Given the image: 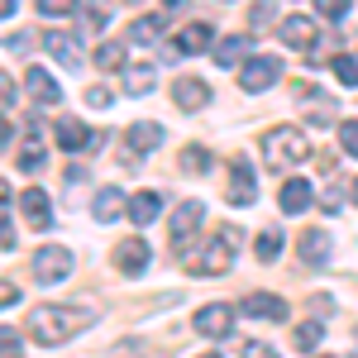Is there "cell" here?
Segmentation results:
<instances>
[{"label":"cell","mask_w":358,"mask_h":358,"mask_svg":"<svg viewBox=\"0 0 358 358\" xmlns=\"http://www.w3.org/2000/svg\"><path fill=\"white\" fill-rule=\"evenodd\" d=\"M10 96H15V91H10V77H0V101H5V106H10Z\"/></svg>","instance_id":"ab89813d"},{"label":"cell","mask_w":358,"mask_h":358,"mask_svg":"<svg viewBox=\"0 0 358 358\" xmlns=\"http://www.w3.org/2000/svg\"><path fill=\"white\" fill-rule=\"evenodd\" d=\"M96 67H106V72L124 67V48H120V43H101V48H96Z\"/></svg>","instance_id":"f1b7e54d"},{"label":"cell","mask_w":358,"mask_h":358,"mask_svg":"<svg viewBox=\"0 0 358 358\" xmlns=\"http://www.w3.org/2000/svg\"><path fill=\"white\" fill-rule=\"evenodd\" d=\"M20 206H24V220L34 224V229H48V224H53V206H48L43 187H29V192L20 196Z\"/></svg>","instance_id":"4fadbf2b"},{"label":"cell","mask_w":358,"mask_h":358,"mask_svg":"<svg viewBox=\"0 0 358 358\" xmlns=\"http://www.w3.org/2000/svg\"><path fill=\"white\" fill-rule=\"evenodd\" d=\"M306 153H310V138H306L301 124H277V129L263 134L268 167H296V163H306Z\"/></svg>","instance_id":"3957f363"},{"label":"cell","mask_w":358,"mask_h":358,"mask_svg":"<svg viewBox=\"0 0 358 358\" xmlns=\"http://www.w3.org/2000/svg\"><path fill=\"white\" fill-rule=\"evenodd\" d=\"M158 210H163V196H158V192H134V196H129V220H134V224L158 220Z\"/></svg>","instance_id":"44dd1931"},{"label":"cell","mask_w":358,"mask_h":358,"mask_svg":"<svg viewBox=\"0 0 358 358\" xmlns=\"http://www.w3.org/2000/svg\"><path fill=\"white\" fill-rule=\"evenodd\" d=\"M91 325V315H86L82 306H38L34 315H29V334L43 344V349H57V344H67L72 334H82Z\"/></svg>","instance_id":"6da1fadb"},{"label":"cell","mask_w":358,"mask_h":358,"mask_svg":"<svg viewBox=\"0 0 358 358\" xmlns=\"http://www.w3.org/2000/svg\"><path fill=\"white\" fill-rule=\"evenodd\" d=\"M158 34H163V20H158V15H143V20L129 24V38H134V43H153Z\"/></svg>","instance_id":"d4e9b609"},{"label":"cell","mask_w":358,"mask_h":358,"mask_svg":"<svg viewBox=\"0 0 358 358\" xmlns=\"http://www.w3.org/2000/svg\"><path fill=\"white\" fill-rule=\"evenodd\" d=\"M334 77L344 86H358V53H344V57H334Z\"/></svg>","instance_id":"f546056e"},{"label":"cell","mask_w":358,"mask_h":358,"mask_svg":"<svg viewBox=\"0 0 358 358\" xmlns=\"http://www.w3.org/2000/svg\"><path fill=\"white\" fill-rule=\"evenodd\" d=\"M148 258H153V248H148V239H138V234L120 239V248H115V268H120L124 277H138L143 268H148Z\"/></svg>","instance_id":"8992f818"},{"label":"cell","mask_w":358,"mask_h":358,"mask_svg":"<svg viewBox=\"0 0 358 358\" xmlns=\"http://www.w3.org/2000/svg\"><path fill=\"white\" fill-rule=\"evenodd\" d=\"M263 24H273V0H258L253 5V29H263Z\"/></svg>","instance_id":"8d00e7d4"},{"label":"cell","mask_w":358,"mask_h":358,"mask_svg":"<svg viewBox=\"0 0 358 358\" xmlns=\"http://www.w3.org/2000/svg\"><path fill=\"white\" fill-rule=\"evenodd\" d=\"M15 15V0H0V20H10Z\"/></svg>","instance_id":"60d3db41"},{"label":"cell","mask_w":358,"mask_h":358,"mask_svg":"<svg viewBox=\"0 0 358 358\" xmlns=\"http://www.w3.org/2000/svg\"><path fill=\"white\" fill-rule=\"evenodd\" d=\"M315 10H320L325 20H344V15H349V0H315Z\"/></svg>","instance_id":"d6a6232c"},{"label":"cell","mask_w":358,"mask_h":358,"mask_svg":"<svg viewBox=\"0 0 358 358\" xmlns=\"http://www.w3.org/2000/svg\"><path fill=\"white\" fill-rule=\"evenodd\" d=\"M354 206H358V182H354Z\"/></svg>","instance_id":"f6af8a7d"},{"label":"cell","mask_w":358,"mask_h":358,"mask_svg":"<svg viewBox=\"0 0 358 358\" xmlns=\"http://www.w3.org/2000/svg\"><path fill=\"white\" fill-rule=\"evenodd\" d=\"M239 354H244V358H263V354H273V349H268V344H258V339H244V344H239Z\"/></svg>","instance_id":"74e56055"},{"label":"cell","mask_w":358,"mask_h":358,"mask_svg":"<svg viewBox=\"0 0 358 358\" xmlns=\"http://www.w3.org/2000/svg\"><path fill=\"white\" fill-rule=\"evenodd\" d=\"M124 138H129V148H134V153H153V148L163 143V124H158V120H134Z\"/></svg>","instance_id":"2e32d148"},{"label":"cell","mask_w":358,"mask_h":358,"mask_svg":"<svg viewBox=\"0 0 358 358\" xmlns=\"http://www.w3.org/2000/svg\"><path fill=\"white\" fill-rule=\"evenodd\" d=\"M196 334H206V339H224V334H234V306L224 301H210L196 310Z\"/></svg>","instance_id":"5b68a950"},{"label":"cell","mask_w":358,"mask_h":358,"mask_svg":"<svg viewBox=\"0 0 358 358\" xmlns=\"http://www.w3.org/2000/svg\"><path fill=\"white\" fill-rule=\"evenodd\" d=\"M310 201H315V192H310V182H306V177H292V182L282 187V196H277V206H282L287 215H301Z\"/></svg>","instance_id":"9a60e30c"},{"label":"cell","mask_w":358,"mask_h":358,"mask_svg":"<svg viewBox=\"0 0 358 358\" xmlns=\"http://www.w3.org/2000/svg\"><path fill=\"white\" fill-rule=\"evenodd\" d=\"M43 48L62 62V67H82V53H77V38L72 34H62V29H48L43 34Z\"/></svg>","instance_id":"5bb4252c"},{"label":"cell","mask_w":358,"mask_h":358,"mask_svg":"<svg viewBox=\"0 0 358 358\" xmlns=\"http://www.w3.org/2000/svg\"><path fill=\"white\" fill-rule=\"evenodd\" d=\"M253 253H258L263 263H273L277 253H282V229H263V234H258V244H253Z\"/></svg>","instance_id":"484cf974"},{"label":"cell","mask_w":358,"mask_h":358,"mask_svg":"<svg viewBox=\"0 0 358 358\" xmlns=\"http://www.w3.org/2000/svg\"><path fill=\"white\" fill-rule=\"evenodd\" d=\"M229 201H234V206H253V201H258V182H253V167H248L244 158L229 163Z\"/></svg>","instance_id":"9c48e42d"},{"label":"cell","mask_w":358,"mask_h":358,"mask_svg":"<svg viewBox=\"0 0 358 358\" xmlns=\"http://www.w3.org/2000/svg\"><path fill=\"white\" fill-rule=\"evenodd\" d=\"M182 167H187V172H206V167H210V148L187 143V148H182Z\"/></svg>","instance_id":"4316f807"},{"label":"cell","mask_w":358,"mask_h":358,"mask_svg":"<svg viewBox=\"0 0 358 358\" xmlns=\"http://www.w3.org/2000/svg\"><path fill=\"white\" fill-rule=\"evenodd\" d=\"M210 57H215V67H234V62L248 57V38L244 34H229V38H220V43L210 48Z\"/></svg>","instance_id":"ffe728a7"},{"label":"cell","mask_w":358,"mask_h":358,"mask_svg":"<svg viewBox=\"0 0 358 358\" xmlns=\"http://www.w3.org/2000/svg\"><path fill=\"white\" fill-rule=\"evenodd\" d=\"M167 5H172V10H182V5H187V0H167Z\"/></svg>","instance_id":"ee69618b"},{"label":"cell","mask_w":358,"mask_h":358,"mask_svg":"<svg viewBox=\"0 0 358 358\" xmlns=\"http://www.w3.org/2000/svg\"><path fill=\"white\" fill-rule=\"evenodd\" d=\"M34 277H38V282H62V277H72V248L43 244L34 253Z\"/></svg>","instance_id":"277c9868"},{"label":"cell","mask_w":358,"mask_h":358,"mask_svg":"<svg viewBox=\"0 0 358 358\" xmlns=\"http://www.w3.org/2000/svg\"><path fill=\"white\" fill-rule=\"evenodd\" d=\"M210 24H187L182 34H177V53H206L210 48Z\"/></svg>","instance_id":"603a6c76"},{"label":"cell","mask_w":358,"mask_h":358,"mask_svg":"<svg viewBox=\"0 0 358 358\" xmlns=\"http://www.w3.org/2000/svg\"><path fill=\"white\" fill-rule=\"evenodd\" d=\"M24 82H29V96H34L38 106H57V101H62V86H57L53 77L43 72V67H29Z\"/></svg>","instance_id":"e0dca14e"},{"label":"cell","mask_w":358,"mask_h":358,"mask_svg":"<svg viewBox=\"0 0 358 358\" xmlns=\"http://www.w3.org/2000/svg\"><path fill=\"white\" fill-rule=\"evenodd\" d=\"M201 220H206V206H201V201H182V206L172 210V239L187 244L192 229H201Z\"/></svg>","instance_id":"7c38bea8"},{"label":"cell","mask_w":358,"mask_h":358,"mask_svg":"<svg viewBox=\"0 0 358 358\" xmlns=\"http://www.w3.org/2000/svg\"><path fill=\"white\" fill-rule=\"evenodd\" d=\"M277 77H282V62L277 57H248L244 72H239V86L244 91H268Z\"/></svg>","instance_id":"52a82bcc"},{"label":"cell","mask_w":358,"mask_h":358,"mask_svg":"<svg viewBox=\"0 0 358 358\" xmlns=\"http://www.w3.org/2000/svg\"><path fill=\"white\" fill-rule=\"evenodd\" d=\"M339 143H344V153H349V158H358V120L339 124Z\"/></svg>","instance_id":"1f68e13d"},{"label":"cell","mask_w":358,"mask_h":358,"mask_svg":"<svg viewBox=\"0 0 358 358\" xmlns=\"http://www.w3.org/2000/svg\"><path fill=\"white\" fill-rule=\"evenodd\" d=\"M38 10H43V15H72L77 0H38Z\"/></svg>","instance_id":"d590c367"},{"label":"cell","mask_w":358,"mask_h":358,"mask_svg":"<svg viewBox=\"0 0 358 358\" xmlns=\"http://www.w3.org/2000/svg\"><path fill=\"white\" fill-rule=\"evenodd\" d=\"M5 201H10V182L0 177V206H5Z\"/></svg>","instance_id":"b9f144b4"},{"label":"cell","mask_w":358,"mask_h":358,"mask_svg":"<svg viewBox=\"0 0 358 358\" xmlns=\"http://www.w3.org/2000/svg\"><path fill=\"white\" fill-rule=\"evenodd\" d=\"M38 163H43V143H38V134H29V143L20 148V167H24V172H34Z\"/></svg>","instance_id":"4dcf8cb0"},{"label":"cell","mask_w":358,"mask_h":358,"mask_svg":"<svg viewBox=\"0 0 358 358\" xmlns=\"http://www.w3.org/2000/svg\"><path fill=\"white\" fill-rule=\"evenodd\" d=\"M172 101H177L182 110H206V106H210V86L201 82V77H177V82H172Z\"/></svg>","instance_id":"30bf717a"},{"label":"cell","mask_w":358,"mask_h":358,"mask_svg":"<svg viewBox=\"0 0 358 358\" xmlns=\"http://www.w3.org/2000/svg\"><path fill=\"white\" fill-rule=\"evenodd\" d=\"M5 138H10V124H5V120H0V148H5Z\"/></svg>","instance_id":"7bdbcfd3"},{"label":"cell","mask_w":358,"mask_h":358,"mask_svg":"<svg viewBox=\"0 0 358 358\" xmlns=\"http://www.w3.org/2000/svg\"><path fill=\"white\" fill-rule=\"evenodd\" d=\"M110 101H115V96L106 91V86H91V91H86V106H91V110H106Z\"/></svg>","instance_id":"e575fe53"},{"label":"cell","mask_w":358,"mask_h":358,"mask_svg":"<svg viewBox=\"0 0 358 358\" xmlns=\"http://www.w3.org/2000/svg\"><path fill=\"white\" fill-rule=\"evenodd\" d=\"M239 239H244V234H239L234 224H220V229H215V239L201 248L196 258H187V268H192L196 277H220V273H229V268H234V253H239Z\"/></svg>","instance_id":"7a4b0ae2"},{"label":"cell","mask_w":358,"mask_h":358,"mask_svg":"<svg viewBox=\"0 0 358 358\" xmlns=\"http://www.w3.org/2000/svg\"><path fill=\"white\" fill-rule=\"evenodd\" d=\"M120 210H129V196L120 192V187H101V192H96V206H91V215H96V220H115Z\"/></svg>","instance_id":"d6986e66"},{"label":"cell","mask_w":358,"mask_h":358,"mask_svg":"<svg viewBox=\"0 0 358 358\" xmlns=\"http://www.w3.org/2000/svg\"><path fill=\"white\" fill-rule=\"evenodd\" d=\"M277 38H282L287 48H310V43L320 38V29H315L310 15H287V20L277 24Z\"/></svg>","instance_id":"ba28073f"},{"label":"cell","mask_w":358,"mask_h":358,"mask_svg":"<svg viewBox=\"0 0 358 358\" xmlns=\"http://www.w3.org/2000/svg\"><path fill=\"white\" fill-rule=\"evenodd\" d=\"M20 330H10V325H0V354H20Z\"/></svg>","instance_id":"836d02e7"},{"label":"cell","mask_w":358,"mask_h":358,"mask_svg":"<svg viewBox=\"0 0 358 358\" xmlns=\"http://www.w3.org/2000/svg\"><path fill=\"white\" fill-rule=\"evenodd\" d=\"M301 258L320 268V263L330 258V234H325V229H306L301 234Z\"/></svg>","instance_id":"cb8c5ba5"},{"label":"cell","mask_w":358,"mask_h":358,"mask_svg":"<svg viewBox=\"0 0 358 358\" xmlns=\"http://www.w3.org/2000/svg\"><path fill=\"white\" fill-rule=\"evenodd\" d=\"M15 248V229H10V220H0V253H10Z\"/></svg>","instance_id":"f35d334b"},{"label":"cell","mask_w":358,"mask_h":358,"mask_svg":"<svg viewBox=\"0 0 358 358\" xmlns=\"http://www.w3.org/2000/svg\"><path fill=\"white\" fill-rule=\"evenodd\" d=\"M158 82V67L153 62H124V91L129 96H148Z\"/></svg>","instance_id":"ac0fdd59"},{"label":"cell","mask_w":358,"mask_h":358,"mask_svg":"<svg viewBox=\"0 0 358 358\" xmlns=\"http://www.w3.org/2000/svg\"><path fill=\"white\" fill-rule=\"evenodd\" d=\"M320 339H325V330H320L315 320L296 325V349H306V354H310V349H320Z\"/></svg>","instance_id":"83f0119b"},{"label":"cell","mask_w":358,"mask_h":358,"mask_svg":"<svg viewBox=\"0 0 358 358\" xmlns=\"http://www.w3.org/2000/svg\"><path fill=\"white\" fill-rule=\"evenodd\" d=\"M239 315H253V320H287V301L282 296H268V292H253L239 301Z\"/></svg>","instance_id":"8fae6325"},{"label":"cell","mask_w":358,"mask_h":358,"mask_svg":"<svg viewBox=\"0 0 358 358\" xmlns=\"http://www.w3.org/2000/svg\"><path fill=\"white\" fill-rule=\"evenodd\" d=\"M57 143H62L67 153H82L86 143H91V129H86L82 120H57Z\"/></svg>","instance_id":"7402d4cb"}]
</instances>
